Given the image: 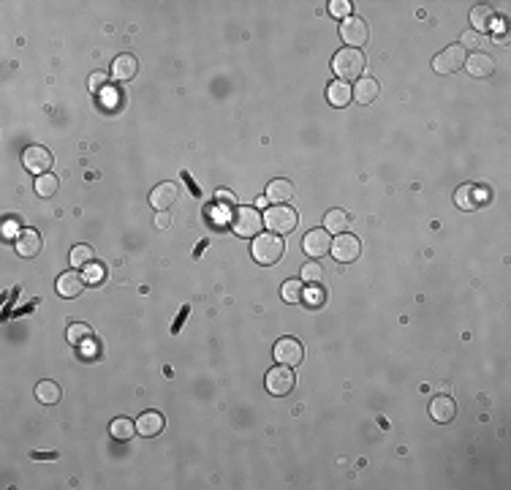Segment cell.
I'll list each match as a JSON object with an SVG mask.
<instances>
[{
  "label": "cell",
  "mask_w": 511,
  "mask_h": 490,
  "mask_svg": "<svg viewBox=\"0 0 511 490\" xmlns=\"http://www.w3.org/2000/svg\"><path fill=\"white\" fill-rule=\"evenodd\" d=\"M251 254H253L256 265H264V267H272L283 259L286 254V243L280 240V234L269 232V234H258L253 237V245H251Z\"/></svg>",
  "instance_id": "obj_1"
},
{
  "label": "cell",
  "mask_w": 511,
  "mask_h": 490,
  "mask_svg": "<svg viewBox=\"0 0 511 490\" xmlns=\"http://www.w3.org/2000/svg\"><path fill=\"white\" fill-rule=\"evenodd\" d=\"M365 52L362 49H340L332 57V71L340 77V82H351V79H362L365 74Z\"/></svg>",
  "instance_id": "obj_2"
},
{
  "label": "cell",
  "mask_w": 511,
  "mask_h": 490,
  "mask_svg": "<svg viewBox=\"0 0 511 490\" xmlns=\"http://www.w3.org/2000/svg\"><path fill=\"white\" fill-rule=\"evenodd\" d=\"M261 229H264V218H261L258 207H237V210H234L231 232H234L237 237L251 240V237H258V234H261Z\"/></svg>",
  "instance_id": "obj_3"
},
{
  "label": "cell",
  "mask_w": 511,
  "mask_h": 490,
  "mask_svg": "<svg viewBox=\"0 0 511 490\" xmlns=\"http://www.w3.org/2000/svg\"><path fill=\"white\" fill-rule=\"evenodd\" d=\"M264 226L269 229V232H275V234H289V232H294L297 229V210L294 207H289V205H275V207H269L264 216Z\"/></svg>",
  "instance_id": "obj_4"
},
{
  "label": "cell",
  "mask_w": 511,
  "mask_h": 490,
  "mask_svg": "<svg viewBox=\"0 0 511 490\" xmlns=\"http://www.w3.org/2000/svg\"><path fill=\"white\" fill-rule=\"evenodd\" d=\"M465 60H468L465 49L460 44H452V46H446L443 52L435 55L432 71H435V74H454V71H460V68L465 66Z\"/></svg>",
  "instance_id": "obj_5"
},
{
  "label": "cell",
  "mask_w": 511,
  "mask_h": 490,
  "mask_svg": "<svg viewBox=\"0 0 511 490\" xmlns=\"http://www.w3.org/2000/svg\"><path fill=\"white\" fill-rule=\"evenodd\" d=\"M340 39L343 44H348L351 49H359V46L367 44L370 39V28L362 17H348L340 22Z\"/></svg>",
  "instance_id": "obj_6"
},
{
  "label": "cell",
  "mask_w": 511,
  "mask_h": 490,
  "mask_svg": "<svg viewBox=\"0 0 511 490\" xmlns=\"http://www.w3.org/2000/svg\"><path fill=\"white\" fill-rule=\"evenodd\" d=\"M294 384H297V376H294V370L289 365H278V368H272L267 373V390L272 395H278V398L289 395L294 390Z\"/></svg>",
  "instance_id": "obj_7"
},
{
  "label": "cell",
  "mask_w": 511,
  "mask_h": 490,
  "mask_svg": "<svg viewBox=\"0 0 511 490\" xmlns=\"http://www.w3.org/2000/svg\"><path fill=\"white\" fill-rule=\"evenodd\" d=\"M329 254H332L340 265L356 262V259H359V254H362V243H359V237H354V234H348V232H343V234H338V240H332Z\"/></svg>",
  "instance_id": "obj_8"
},
{
  "label": "cell",
  "mask_w": 511,
  "mask_h": 490,
  "mask_svg": "<svg viewBox=\"0 0 511 490\" xmlns=\"http://www.w3.org/2000/svg\"><path fill=\"white\" fill-rule=\"evenodd\" d=\"M52 153L46 150V147H41V144H30L25 153H22V164H25V169L28 172H33L36 178L39 175H46L49 169H52Z\"/></svg>",
  "instance_id": "obj_9"
},
{
  "label": "cell",
  "mask_w": 511,
  "mask_h": 490,
  "mask_svg": "<svg viewBox=\"0 0 511 490\" xmlns=\"http://www.w3.org/2000/svg\"><path fill=\"white\" fill-rule=\"evenodd\" d=\"M332 248V240H329V232L327 229H310L302 240V251L310 256V259H321L327 256Z\"/></svg>",
  "instance_id": "obj_10"
},
{
  "label": "cell",
  "mask_w": 511,
  "mask_h": 490,
  "mask_svg": "<svg viewBox=\"0 0 511 490\" xmlns=\"http://www.w3.org/2000/svg\"><path fill=\"white\" fill-rule=\"evenodd\" d=\"M41 248H44V240L36 229H22V232L14 237V251H17V256H22V259L39 256Z\"/></svg>",
  "instance_id": "obj_11"
},
{
  "label": "cell",
  "mask_w": 511,
  "mask_h": 490,
  "mask_svg": "<svg viewBox=\"0 0 511 490\" xmlns=\"http://www.w3.org/2000/svg\"><path fill=\"white\" fill-rule=\"evenodd\" d=\"M302 357H305V349H302V343H299L297 338H280L275 343V359H278V365L294 368V365L302 362Z\"/></svg>",
  "instance_id": "obj_12"
},
{
  "label": "cell",
  "mask_w": 511,
  "mask_h": 490,
  "mask_svg": "<svg viewBox=\"0 0 511 490\" xmlns=\"http://www.w3.org/2000/svg\"><path fill=\"white\" fill-rule=\"evenodd\" d=\"M85 275L82 272H77V270H68V272H63L60 278H57V283H55V289H57V294L60 297H66V300H74V297H79L82 292H85Z\"/></svg>",
  "instance_id": "obj_13"
},
{
  "label": "cell",
  "mask_w": 511,
  "mask_h": 490,
  "mask_svg": "<svg viewBox=\"0 0 511 490\" xmlns=\"http://www.w3.org/2000/svg\"><path fill=\"white\" fill-rule=\"evenodd\" d=\"M498 19L501 17H498V11L492 6H473V11H470V30H476L479 36L490 33V30H495Z\"/></svg>",
  "instance_id": "obj_14"
},
{
  "label": "cell",
  "mask_w": 511,
  "mask_h": 490,
  "mask_svg": "<svg viewBox=\"0 0 511 490\" xmlns=\"http://www.w3.org/2000/svg\"><path fill=\"white\" fill-rule=\"evenodd\" d=\"M294 194H297V188H294V182L289 178H275L269 180V185H267V202H278V205H286V202H291L294 199Z\"/></svg>",
  "instance_id": "obj_15"
},
{
  "label": "cell",
  "mask_w": 511,
  "mask_h": 490,
  "mask_svg": "<svg viewBox=\"0 0 511 490\" xmlns=\"http://www.w3.org/2000/svg\"><path fill=\"white\" fill-rule=\"evenodd\" d=\"M177 196H180L177 182H161V185H155V188L150 191V205L161 213V210H169L171 205L177 202Z\"/></svg>",
  "instance_id": "obj_16"
},
{
  "label": "cell",
  "mask_w": 511,
  "mask_h": 490,
  "mask_svg": "<svg viewBox=\"0 0 511 490\" xmlns=\"http://www.w3.org/2000/svg\"><path fill=\"white\" fill-rule=\"evenodd\" d=\"M454 414H457L454 398H449V395H435V398L430 401V417H432L435 422L446 425V422L454 420Z\"/></svg>",
  "instance_id": "obj_17"
},
{
  "label": "cell",
  "mask_w": 511,
  "mask_h": 490,
  "mask_svg": "<svg viewBox=\"0 0 511 490\" xmlns=\"http://www.w3.org/2000/svg\"><path fill=\"white\" fill-rule=\"evenodd\" d=\"M463 68L468 71L470 77H490L495 71V57L487 55V52H473L468 60H465Z\"/></svg>",
  "instance_id": "obj_18"
},
{
  "label": "cell",
  "mask_w": 511,
  "mask_h": 490,
  "mask_svg": "<svg viewBox=\"0 0 511 490\" xmlns=\"http://www.w3.org/2000/svg\"><path fill=\"white\" fill-rule=\"evenodd\" d=\"M136 71H139V60H136L131 52L117 55V57H115V63H112V77H115V79H120V82L133 79V77H136Z\"/></svg>",
  "instance_id": "obj_19"
},
{
  "label": "cell",
  "mask_w": 511,
  "mask_h": 490,
  "mask_svg": "<svg viewBox=\"0 0 511 490\" xmlns=\"http://www.w3.org/2000/svg\"><path fill=\"white\" fill-rule=\"evenodd\" d=\"M164 425H166V420H164L161 411H144L136 420V433H142V436H158L164 431Z\"/></svg>",
  "instance_id": "obj_20"
},
{
  "label": "cell",
  "mask_w": 511,
  "mask_h": 490,
  "mask_svg": "<svg viewBox=\"0 0 511 490\" xmlns=\"http://www.w3.org/2000/svg\"><path fill=\"white\" fill-rule=\"evenodd\" d=\"M327 101L332 104V106H338V109H343V106H348L351 101H354V88L348 85V82H332L329 88H327Z\"/></svg>",
  "instance_id": "obj_21"
},
{
  "label": "cell",
  "mask_w": 511,
  "mask_h": 490,
  "mask_svg": "<svg viewBox=\"0 0 511 490\" xmlns=\"http://www.w3.org/2000/svg\"><path fill=\"white\" fill-rule=\"evenodd\" d=\"M378 90H381L378 79H373V77H362V79L356 82V88H354V98L365 106V104H373V101L378 98Z\"/></svg>",
  "instance_id": "obj_22"
},
{
  "label": "cell",
  "mask_w": 511,
  "mask_h": 490,
  "mask_svg": "<svg viewBox=\"0 0 511 490\" xmlns=\"http://www.w3.org/2000/svg\"><path fill=\"white\" fill-rule=\"evenodd\" d=\"M454 202H457V207L460 210H476L479 205H481V199H479V188L473 185V182H465V185H460L457 188V194H454Z\"/></svg>",
  "instance_id": "obj_23"
},
{
  "label": "cell",
  "mask_w": 511,
  "mask_h": 490,
  "mask_svg": "<svg viewBox=\"0 0 511 490\" xmlns=\"http://www.w3.org/2000/svg\"><path fill=\"white\" fill-rule=\"evenodd\" d=\"M348 226H351V216H348L345 210H340V207L327 210V216H324V229H327V232H332V234H343Z\"/></svg>",
  "instance_id": "obj_24"
},
{
  "label": "cell",
  "mask_w": 511,
  "mask_h": 490,
  "mask_svg": "<svg viewBox=\"0 0 511 490\" xmlns=\"http://www.w3.org/2000/svg\"><path fill=\"white\" fill-rule=\"evenodd\" d=\"M68 262H71V267H87V265H93V262H95V251H93V245H87V243L74 245V248H71V254H68Z\"/></svg>",
  "instance_id": "obj_25"
},
{
  "label": "cell",
  "mask_w": 511,
  "mask_h": 490,
  "mask_svg": "<svg viewBox=\"0 0 511 490\" xmlns=\"http://www.w3.org/2000/svg\"><path fill=\"white\" fill-rule=\"evenodd\" d=\"M109 433H112V439H117V442H128V439L136 433V422L128 420V417H117V420H112Z\"/></svg>",
  "instance_id": "obj_26"
},
{
  "label": "cell",
  "mask_w": 511,
  "mask_h": 490,
  "mask_svg": "<svg viewBox=\"0 0 511 490\" xmlns=\"http://www.w3.org/2000/svg\"><path fill=\"white\" fill-rule=\"evenodd\" d=\"M60 395H63L60 384H55V381H49V379H44V381H39V384H36V398H39L41 403H46V406L57 403V401H60Z\"/></svg>",
  "instance_id": "obj_27"
},
{
  "label": "cell",
  "mask_w": 511,
  "mask_h": 490,
  "mask_svg": "<svg viewBox=\"0 0 511 490\" xmlns=\"http://www.w3.org/2000/svg\"><path fill=\"white\" fill-rule=\"evenodd\" d=\"M33 188H36V194H39V196L49 199V196H55V194H57V188H60V180L46 172V175H39V178H36V185H33Z\"/></svg>",
  "instance_id": "obj_28"
},
{
  "label": "cell",
  "mask_w": 511,
  "mask_h": 490,
  "mask_svg": "<svg viewBox=\"0 0 511 490\" xmlns=\"http://www.w3.org/2000/svg\"><path fill=\"white\" fill-rule=\"evenodd\" d=\"M280 294H283V300H286V303H302V300H305V283L297 281V278H291V281H286V283H283Z\"/></svg>",
  "instance_id": "obj_29"
},
{
  "label": "cell",
  "mask_w": 511,
  "mask_h": 490,
  "mask_svg": "<svg viewBox=\"0 0 511 490\" xmlns=\"http://www.w3.org/2000/svg\"><path fill=\"white\" fill-rule=\"evenodd\" d=\"M321 281H324V265L318 262L302 265V283H321Z\"/></svg>",
  "instance_id": "obj_30"
},
{
  "label": "cell",
  "mask_w": 511,
  "mask_h": 490,
  "mask_svg": "<svg viewBox=\"0 0 511 490\" xmlns=\"http://www.w3.org/2000/svg\"><path fill=\"white\" fill-rule=\"evenodd\" d=\"M90 338H93V330H90L87 324H71V327H68V343L82 346Z\"/></svg>",
  "instance_id": "obj_31"
},
{
  "label": "cell",
  "mask_w": 511,
  "mask_h": 490,
  "mask_svg": "<svg viewBox=\"0 0 511 490\" xmlns=\"http://www.w3.org/2000/svg\"><path fill=\"white\" fill-rule=\"evenodd\" d=\"M351 11H354V6H351L348 0H332V3H329V14H332V17H338L340 22L351 17Z\"/></svg>",
  "instance_id": "obj_32"
},
{
  "label": "cell",
  "mask_w": 511,
  "mask_h": 490,
  "mask_svg": "<svg viewBox=\"0 0 511 490\" xmlns=\"http://www.w3.org/2000/svg\"><path fill=\"white\" fill-rule=\"evenodd\" d=\"M104 275H106V270H104V265H87L85 267V281L87 283H101L104 281Z\"/></svg>",
  "instance_id": "obj_33"
},
{
  "label": "cell",
  "mask_w": 511,
  "mask_h": 490,
  "mask_svg": "<svg viewBox=\"0 0 511 490\" xmlns=\"http://www.w3.org/2000/svg\"><path fill=\"white\" fill-rule=\"evenodd\" d=\"M215 202H220L226 207H237V194H231L229 188H218L215 191Z\"/></svg>",
  "instance_id": "obj_34"
},
{
  "label": "cell",
  "mask_w": 511,
  "mask_h": 490,
  "mask_svg": "<svg viewBox=\"0 0 511 490\" xmlns=\"http://www.w3.org/2000/svg\"><path fill=\"white\" fill-rule=\"evenodd\" d=\"M460 46H463V49H479V46H481V36H479L476 30H465L463 39H460Z\"/></svg>",
  "instance_id": "obj_35"
},
{
  "label": "cell",
  "mask_w": 511,
  "mask_h": 490,
  "mask_svg": "<svg viewBox=\"0 0 511 490\" xmlns=\"http://www.w3.org/2000/svg\"><path fill=\"white\" fill-rule=\"evenodd\" d=\"M90 90H93V93H104V90H106V74H104V71H95V74L90 77Z\"/></svg>",
  "instance_id": "obj_36"
},
{
  "label": "cell",
  "mask_w": 511,
  "mask_h": 490,
  "mask_svg": "<svg viewBox=\"0 0 511 490\" xmlns=\"http://www.w3.org/2000/svg\"><path fill=\"white\" fill-rule=\"evenodd\" d=\"M155 226H158V229H169V226H171V213H169V210H161V213L155 216Z\"/></svg>",
  "instance_id": "obj_37"
},
{
  "label": "cell",
  "mask_w": 511,
  "mask_h": 490,
  "mask_svg": "<svg viewBox=\"0 0 511 490\" xmlns=\"http://www.w3.org/2000/svg\"><path fill=\"white\" fill-rule=\"evenodd\" d=\"M33 458H36V460H55L57 452H33Z\"/></svg>",
  "instance_id": "obj_38"
},
{
  "label": "cell",
  "mask_w": 511,
  "mask_h": 490,
  "mask_svg": "<svg viewBox=\"0 0 511 490\" xmlns=\"http://www.w3.org/2000/svg\"><path fill=\"white\" fill-rule=\"evenodd\" d=\"M310 303H324V292H313L310 294Z\"/></svg>",
  "instance_id": "obj_39"
}]
</instances>
